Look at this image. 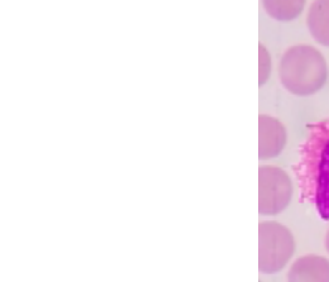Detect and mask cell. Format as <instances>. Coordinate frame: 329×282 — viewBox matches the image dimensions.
<instances>
[{"label": "cell", "mask_w": 329, "mask_h": 282, "mask_svg": "<svg viewBox=\"0 0 329 282\" xmlns=\"http://www.w3.org/2000/svg\"><path fill=\"white\" fill-rule=\"evenodd\" d=\"M294 171L301 201L329 220V119L309 125Z\"/></svg>", "instance_id": "obj_1"}, {"label": "cell", "mask_w": 329, "mask_h": 282, "mask_svg": "<svg viewBox=\"0 0 329 282\" xmlns=\"http://www.w3.org/2000/svg\"><path fill=\"white\" fill-rule=\"evenodd\" d=\"M278 75L281 84L288 91L298 96H309L324 86L328 66L315 47L295 44L282 55Z\"/></svg>", "instance_id": "obj_2"}, {"label": "cell", "mask_w": 329, "mask_h": 282, "mask_svg": "<svg viewBox=\"0 0 329 282\" xmlns=\"http://www.w3.org/2000/svg\"><path fill=\"white\" fill-rule=\"evenodd\" d=\"M295 252L291 231L277 221H262L258 225V268L270 274L281 271Z\"/></svg>", "instance_id": "obj_3"}, {"label": "cell", "mask_w": 329, "mask_h": 282, "mask_svg": "<svg viewBox=\"0 0 329 282\" xmlns=\"http://www.w3.org/2000/svg\"><path fill=\"white\" fill-rule=\"evenodd\" d=\"M293 196V185L288 173L275 166L258 170V211L262 215H277L288 208Z\"/></svg>", "instance_id": "obj_4"}, {"label": "cell", "mask_w": 329, "mask_h": 282, "mask_svg": "<svg viewBox=\"0 0 329 282\" xmlns=\"http://www.w3.org/2000/svg\"><path fill=\"white\" fill-rule=\"evenodd\" d=\"M286 129L271 115L258 117V157L268 160L278 156L286 144Z\"/></svg>", "instance_id": "obj_5"}, {"label": "cell", "mask_w": 329, "mask_h": 282, "mask_svg": "<svg viewBox=\"0 0 329 282\" xmlns=\"http://www.w3.org/2000/svg\"><path fill=\"white\" fill-rule=\"evenodd\" d=\"M288 282H329V261L308 254L298 258L288 273Z\"/></svg>", "instance_id": "obj_6"}, {"label": "cell", "mask_w": 329, "mask_h": 282, "mask_svg": "<svg viewBox=\"0 0 329 282\" xmlns=\"http://www.w3.org/2000/svg\"><path fill=\"white\" fill-rule=\"evenodd\" d=\"M306 24L313 38L329 47V0H314L306 15Z\"/></svg>", "instance_id": "obj_7"}, {"label": "cell", "mask_w": 329, "mask_h": 282, "mask_svg": "<svg viewBox=\"0 0 329 282\" xmlns=\"http://www.w3.org/2000/svg\"><path fill=\"white\" fill-rule=\"evenodd\" d=\"M266 13L276 20L289 22L300 15L305 0H262Z\"/></svg>", "instance_id": "obj_8"}, {"label": "cell", "mask_w": 329, "mask_h": 282, "mask_svg": "<svg viewBox=\"0 0 329 282\" xmlns=\"http://www.w3.org/2000/svg\"><path fill=\"white\" fill-rule=\"evenodd\" d=\"M258 85L262 86L270 76L271 71V58L268 51L265 48V46L260 43L258 46Z\"/></svg>", "instance_id": "obj_9"}, {"label": "cell", "mask_w": 329, "mask_h": 282, "mask_svg": "<svg viewBox=\"0 0 329 282\" xmlns=\"http://www.w3.org/2000/svg\"><path fill=\"white\" fill-rule=\"evenodd\" d=\"M325 249H326L328 253H329V229H328L326 236H325Z\"/></svg>", "instance_id": "obj_10"}]
</instances>
